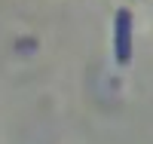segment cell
Wrapping results in <instances>:
<instances>
[{"label": "cell", "mask_w": 153, "mask_h": 144, "mask_svg": "<svg viewBox=\"0 0 153 144\" xmlns=\"http://www.w3.org/2000/svg\"><path fill=\"white\" fill-rule=\"evenodd\" d=\"M113 46H117V61L120 64H129V58H132V12L129 9H120L117 12Z\"/></svg>", "instance_id": "1"}]
</instances>
